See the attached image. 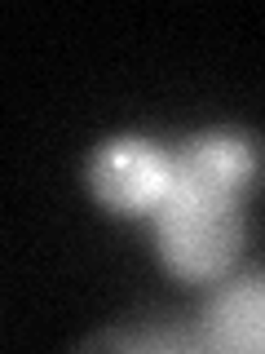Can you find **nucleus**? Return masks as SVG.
I'll list each match as a JSON object with an SVG mask.
<instances>
[{
	"label": "nucleus",
	"mask_w": 265,
	"mask_h": 354,
	"mask_svg": "<svg viewBox=\"0 0 265 354\" xmlns=\"http://www.w3.org/2000/svg\"><path fill=\"white\" fill-rule=\"evenodd\" d=\"M155 243L159 257L181 279H217L230 270L243 243L239 199H204V195H168L155 208Z\"/></svg>",
	"instance_id": "obj_1"
},
{
	"label": "nucleus",
	"mask_w": 265,
	"mask_h": 354,
	"mask_svg": "<svg viewBox=\"0 0 265 354\" xmlns=\"http://www.w3.org/2000/svg\"><path fill=\"white\" fill-rule=\"evenodd\" d=\"M88 186L110 213H155L173 191V155L146 138H115L93 151Z\"/></svg>",
	"instance_id": "obj_2"
},
{
	"label": "nucleus",
	"mask_w": 265,
	"mask_h": 354,
	"mask_svg": "<svg viewBox=\"0 0 265 354\" xmlns=\"http://www.w3.org/2000/svg\"><path fill=\"white\" fill-rule=\"evenodd\" d=\"M257 169H261V151L252 138L230 129L199 133L173 155V191L204 195V199H239L257 182Z\"/></svg>",
	"instance_id": "obj_3"
},
{
	"label": "nucleus",
	"mask_w": 265,
	"mask_h": 354,
	"mask_svg": "<svg viewBox=\"0 0 265 354\" xmlns=\"http://www.w3.org/2000/svg\"><path fill=\"white\" fill-rule=\"evenodd\" d=\"M204 337L217 350H265V274L221 288L204 315Z\"/></svg>",
	"instance_id": "obj_4"
}]
</instances>
